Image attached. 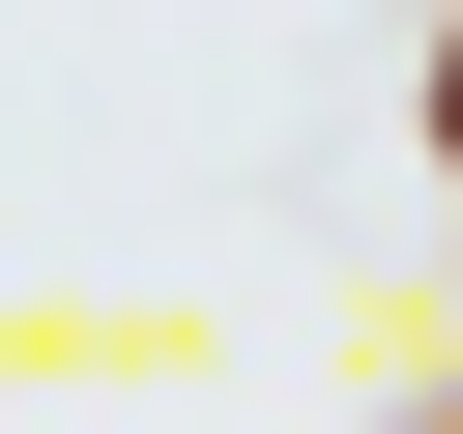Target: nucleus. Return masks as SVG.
<instances>
[{
  "instance_id": "1",
  "label": "nucleus",
  "mask_w": 463,
  "mask_h": 434,
  "mask_svg": "<svg viewBox=\"0 0 463 434\" xmlns=\"http://www.w3.org/2000/svg\"><path fill=\"white\" fill-rule=\"evenodd\" d=\"M434 203H463V0H434Z\"/></svg>"
},
{
  "instance_id": "2",
  "label": "nucleus",
  "mask_w": 463,
  "mask_h": 434,
  "mask_svg": "<svg viewBox=\"0 0 463 434\" xmlns=\"http://www.w3.org/2000/svg\"><path fill=\"white\" fill-rule=\"evenodd\" d=\"M434 434H463V347H434Z\"/></svg>"
}]
</instances>
